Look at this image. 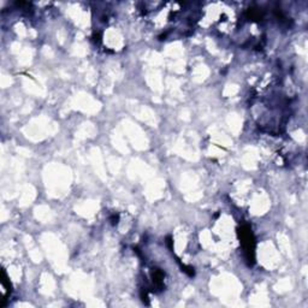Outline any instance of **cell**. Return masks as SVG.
Wrapping results in <instances>:
<instances>
[{"mask_svg": "<svg viewBox=\"0 0 308 308\" xmlns=\"http://www.w3.org/2000/svg\"><path fill=\"white\" fill-rule=\"evenodd\" d=\"M1 283L6 288L7 291H11V283H10V279L7 278V274H6L5 270H2V279H1Z\"/></svg>", "mask_w": 308, "mask_h": 308, "instance_id": "obj_4", "label": "cell"}, {"mask_svg": "<svg viewBox=\"0 0 308 308\" xmlns=\"http://www.w3.org/2000/svg\"><path fill=\"white\" fill-rule=\"evenodd\" d=\"M110 220H111V224H112V225H116L118 223V220H119V216H118V214H113Z\"/></svg>", "mask_w": 308, "mask_h": 308, "instance_id": "obj_5", "label": "cell"}, {"mask_svg": "<svg viewBox=\"0 0 308 308\" xmlns=\"http://www.w3.org/2000/svg\"><path fill=\"white\" fill-rule=\"evenodd\" d=\"M238 236L241 240V245L243 247L245 258L250 264L254 263V249H255V241L252 234L250 227L243 225L238 229Z\"/></svg>", "mask_w": 308, "mask_h": 308, "instance_id": "obj_1", "label": "cell"}, {"mask_svg": "<svg viewBox=\"0 0 308 308\" xmlns=\"http://www.w3.org/2000/svg\"><path fill=\"white\" fill-rule=\"evenodd\" d=\"M248 15H249V18L253 19V21H259V19L261 18V12L260 11H258V10H254V9H249L248 11Z\"/></svg>", "mask_w": 308, "mask_h": 308, "instance_id": "obj_3", "label": "cell"}, {"mask_svg": "<svg viewBox=\"0 0 308 308\" xmlns=\"http://www.w3.org/2000/svg\"><path fill=\"white\" fill-rule=\"evenodd\" d=\"M141 299H142V302L146 303V305H149V301H148V296H147V294H143V291H141Z\"/></svg>", "mask_w": 308, "mask_h": 308, "instance_id": "obj_6", "label": "cell"}, {"mask_svg": "<svg viewBox=\"0 0 308 308\" xmlns=\"http://www.w3.org/2000/svg\"><path fill=\"white\" fill-rule=\"evenodd\" d=\"M166 243H167V245H169V248L172 250L173 248H172V243H173V241H172V238H171V236H167V238H166Z\"/></svg>", "mask_w": 308, "mask_h": 308, "instance_id": "obj_7", "label": "cell"}, {"mask_svg": "<svg viewBox=\"0 0 308 308\" xmlns=\"http://www.w3.org/2000/svg\"><path fill=\"white\" fill-rule=\"evenodd\" d=\"M152 277H153L154 284L159 288H163V279H164V273L163 271H160L159 268H155L152 273Z\"/></svg>", "mask_w": 308, "mask_h": 308, "instance_id": "obj_2", "label": "cell"}]
</instances>
